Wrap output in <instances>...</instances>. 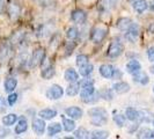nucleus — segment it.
I'll list each match as a JSON object with an SVG mask.
<instances>
[{
    "mask_svg": "<svg viewBox=\"0 0 154 139\" xmlns=\"http://www.w3.org/2000/svg\"><path fill=\"white\" fill-rule=\"evenodd\" d=\"M91 123L95 126H102L108 122V113L104 108H92L88 110Z\"/></svg>",
    "mask_w": 154,
    "mask_h": 139,
    "instance_id": "nucleus-1",
    "label": "nucleus"
},
{
    "mask_svg": "<svg viewBox=\"0 0 154 139\" xmlns=\"http://www.w3.org/2000/svg\"><path fill=\"white\" fill-rule=\"evenodd\" d=\"M124 52V45L121 41H112L107 50V54L110 58H117Z\"/></svg>",
    "mask_w": 154,
    "mask_h": 139,
    "instance_id": "nucleus-2",
    "label": "nucleus"
},
{
    "mask_svg": "<svg viewBox=\"0 0 154 139\" xmlns=\"http://www.w3.org/2000/svg\"><path fill=\"white\" fill-rule=\"evenodd\" d=\"M44 56H45V50L43 48H37L34 50L30 58V67H36L44 62Z\"/></svg>",
    "mask_w": 154,
    "mask_h": 139,
    "instance_id": "nucleus-3",
    "label": "nucleus"
},
{
    "mask_svg": "<svg viewBox=\"0 0 154 139\" xmlns=\"http://www.w3.org/2000/svg\"><path fill=\"white\" fill-rule=\"evenodd\" d=\"M107 32H108V30H107L106 28L96 27V28H94L92 30V32H91V39H92L95 44H99V43H101L103 39H106Z\"/></svg>",
    "mask_w": 154,
    "mask_h": 139,
    "instance_id": "nucleus-4",
    "label": "nucleus"
},
{
    "mask_svg": "<svg viewBox=\"0 0 154 139\" xmlns=\"http://www.w3.org/2000/svg\"><path fill=\"white\" fill-rule=\"evenodd\" d=\"M126 32H125V39H128L129 42H131V43H134L137 39H138L139 36V26L137 23H133L129 27V29H126Z\"/></svg>",
    "mask_w": 154,
    "mask_h": 139,
    "instance_id": "nucleus-5",
    "label": "nucleus"
},
{
    "mask_svg": "<svg viewBox=\"0 0 154 139\" xmlns=\"http://www.w3.org/2000/svg\"><path fill=\"white\" fill-rule=\"evenodd\" d=\"M64 94V91H63L62 86L59 85H52L46 92V96L50 99V100H59Z\"/></svg>",
    "mask_w": 154,
    "mask_h": 139,
    "instance_id": "nucleus-6",
    "label": "nucleus"
},
{
    "mask_svg": "<svg viewBox=\"0 0 154 139\" xmlns=\"http://www.w3.org/2000/svg\"><path fill=\"white\" fill-rule=\"evenodd\" d=\"M71 19H72L73 22L82 24V23H85L86 20H87V14H86V12H84L82 9H74V11L71 13Z\"/></svg>",
    "mask_w": 154,
    "mask_h": 139,
    "instance_id": "nucleus-7",
    "label": "nucleus"
},
{
    "mask_svg": "<svg viewBox=\"0 0 154 139\" xmlns=\"http://www.w3.org/2000/svg\"><path fill=\"white\" fill-rule=\"evenodd\" d=\"M31 126H32L34 132L36 134H38V136H42L44 133V131H45V122H44L43 118H36V119H34Z\"/></svg>",
    "mask_w": 154,
    "mask_h": 139,
    "instance_id": "nucleus-8",
    "label": "nucleus"
},
{
    "mask_svg": "<svg viewBox=\"0 0 154 139\" xmlns=\"http://www.w3.org/2000/svg\"><path fill=\"white\" fill-rule=\"evenodd\" d=\"M65 113L72 119H79V118H81L82 115H84L82 109H80L79 107H69V108H66L65 109Z\"/></svg>",
    "mask_w": 154,
    "mask_h": 139,
    "instance_id": "nucleus-9",
    "label": "nucleus"
},
{
    "mask_svg": "<svg viewBox=\"0 0 154 139\" xmlns=\"http://www.w3.org/2000/svg\"><path fill=\"white\" fill-rule=\"evenodd\" d=\"M20 14H21V7L16 2H12L8 6V15L11 17V20L15 21L16 19L20 16Z\"/></svg>",
    "mask_w": 154,
    "mask_h": 139,
    "instance_id": "nucleus-10",
    "label": "nucleus"
},
{
    "mask_svg": "<svg viewBox=\"0 0 154 139\" xmlns=\"http://www.w3.org/2000/svg\"><path fill=\"white\" fill-rule=\"evenodd\" d=\"M114 67H112V65H110V64H102L100 66V74L102 76L103 78H106V79H111L112 78V74H114Z\"/></svg>",
    "mask_w": 154,
    "mask_h": 139,
    "instance_id": "nucleus-11",
    "label": "nucleus"
},
{
    "mask_svg": "<svg viewBox=\"0 0 154 139\" xmlns=\"http://www.w3.org/2000/svg\"><path fill=\"white\" fill-rule=\"evenodd\" d=\"M140 70H141V65L136 59H131L130 62L126 64V72L130 73V74H136Z\"/></svg>",
    "mask_w": 154,
    "mask_h": 139,
    "instance_id": "nucleus-12",
    "label": "nucleus"
},
{
    "mask_svg": "<svg viewBox=\"0 0 154 139\" xmlns=\"http://www.w3.org/2000/svg\"><path fill=\"white\" fill-rule=\"evenodd\" d=\"M112 88L117 94H125L130 91V85L125 81H118V82L114 84Z\"/></svg>",
    "mask_w": 154,
    "mask_h": 139,
    "instance_id": "nucleus-13",
    "label": "nucleus"
},
{
    "mask_svg": "<svg viewBox=\"0 0 154 139\" xmlns=\"http://www.w3.org/2000/svg\"><path fill=\"white\" fill-rule=\"evenodd\" d=\"M27 129H28V121H27L26 117H21V118L19 119L17 124L15 125L14 132H15L16 134H21V133L27 131Z\"/></svg>",
    "mask_w": 154,
    "mask_h": 139,
    "instance_id": "nucleus-14",
    "label": "nucleus"
},
{
    "mask_svg": "<svg viewBox=\"0 0 154 139\" xmlns=\"http://www.w3.org/2000/svg\"><path fill=\"white\" fill-rule=\"evenodd\" d=\"M133 81L137 84H140V85H147L149 82V78L146 73L139 71L136 74H133Z\"/></svg>",
    "mask_w": 154,
    "mask_h": 139,
    "instance_id": "nucleus-15",
    "label": "nucleus"
},
{
    "mask_svg": "<svg viewBox=\"0 0 154 139\" xmlns=\"http://www.w3.org/2000/svg\"><path fill=\"white\" fill-rule=\"evenodd\" d=\"M16 86H17V80L15 78H7L4 82V88H5V92L12 93L15 91Z\"/></svg>",
    "mask_w": 154,
    "mask_h": 139,
    "instance_id": "nucleus-16",
    "label": "nucleus"
},
{
    "mask_svg": "<svg viewBox=\"0 0 154 139\" xmlns=\"http://www.w3.org/2000/svg\"><path fill=\"white\" fill-rule=\"evenodd\" d=\"M132 24V20L130 17H121L117 20L116 22V27L119 29V30L125 31L126 29H129V27Z\"/></svg>",
    "mask_w": 154,
    "mask_h": 139,
    "instance_id": "nucleus-17",
    "label": "nucleus"
},
{
    "mask_svg": "<svg viewBox=\"0 0 154 139\" xmlns=\"http://www.w3.org/2000/svg\"><path fill=\"white\" fill-rule=\"evenodd\" d=\"M64 78L69 82H77L78 79H79V74H78V72L74 69H67L65 71Z\"/></svg>",
    "mask_w": 154,
    "mask_h": 139,
    "instance_id": "nucleus-18",
    "label": "nucleus"
},
{
    "mask_svg": "<svg viewBox=\"0 0 154 139\" xmlns=\"http://www.w3.org/2000/svg\"><path fill=\"white\" fill-rule=\"evenodd\" d=\"M148 5H147L146 0H134L133 1V9L138 13V14H141L144 13L147 9Z\"/></svg>",
    "mask_w": 154,
    "mask_h": 139,
    "instance_id": "nucleus-19",
    "label": "nucleus"
},
{
    "mask_svg": "<svg viewBox=\"0 0 154 139\" xmlns=\"http://www.w3.org/2000/svg\"><path fill=\"white\" fill-rule=\"evenodd\" d=\"M38 116L41 118H43L44 121H49V119H52L54 117L57 116V111L54 109H43L39 111Z\"/></svg>",
    "mask_w": 154,
    "mask_h": 139,
    "instance_id": "nucleus-20",
    "label": "nucleus"
},
{
    "mask_svg": "<svg viewBox=\"0 0 154 139\" xmlns=\"http://www.w3.org/2000/svg\"><path fill=\"white\" fill-rule=\"evenodd\" d=\"M16 121H17V115H16V114H8V115L4 116L2 119H1L2 124H4L5 126H7V128L8 126L14 125Z\"/></svg>",
    "mask_w": 154,
    "mask_h": 139,
    "instance_id": "nucleus-21",
    "label": "nucleus"
},
{
    "mask_svg": "<svg viewBox=\"0 0 154 139\" xmlns=\"http://www.w3.org/2000/svg\"><path fill=\"white\" fill-rule=\"evenodd\" d=\"M116 1L117 0H100L99 4V8L101 11H110L115 7Z\"/></svg>",
    "mask_w": 154,
    "mask_h": 139,
    "instance_id": "nucleus-22",
    "label": "nucleus"
},
{
    "mask_svg": "<svg viewBox=\"0 0 154 139\" xmlns=\"http://www.w3.org/2000/svg\"><path fill=\"white\" fill-rule=\"evenodd\" d=\"M139 111L138 110H136L134 108H128L125 110V116H126V118L129 119V121H131V122H134V121H138L139 119Z\"/></svg>",
    "mask_w": 154,
    "mask_h": 139,
    "instance_id": "nucleus-23",
    "label": "nucleus"
},
{
    "mask_svg": "<svg viewBox=\"0 0 154 139\" xmlns=\"http://www.w3.org/2000/svg\"><path fill=\"white\" fill-rule=\"evenodd\" d=\"M80 88H81V91H80V97H81V99H85L87 96L92 95L93 93H95V88H94L93 84L92 85L82 86V87H80Z\"/></svg>",
    "mask_w": 154,
    "mask_h": 139,
    "instance_id": "nucleus-24",
    "label": "nucleus"
},
{
    "mask_svg": "<svg viewBox=\"0 0 154 139\" xmlns=\"http://www.w3.org/2000/svg\"><path fill=\"white\" fill-rule=\"evenodd\" d=\"M54 67L52 65H48L46 67L42 70V73H41V76L43 79H45V80H49V79H51V78L54 76Z\"/></svg>",
    "mask_w": 154,
    "mask_h": 139,
    "instance_id": "nucleus-25",
    "label": "nucleus"
},
{
    "mask_svg": "<svg viewBox=\"0 0 154 139\" xmlns=\"http://www.w3.org/2000/svg\"><path fill=\"white\" fill-rule=\"evenodd\" d=\"M63 128L66 132L74 131L75 129V122L72 118H63Z\"/></svg>",
    "mask_w": 154,
    "mask_h": 139,
    "instance_id": "nucleus-26",
    "label": "nucleus"
},
{
    "mask_svg": "<svg viewBox=\"0 0 154 139\" xmlns=\"http://www.w3.org/2000/svg\"><path fill=\"white\" fill-rule=\"evenodd\" d=\"M137 137H138V138L153 139L154 138V130H152V129H148V128L141 129V130L137 133Z\"/></svg>",
    "mask_w": 154,
    "mask_h": 139,
    "instance_id": "nucleus-27",
    "label": "nucleus"
},
{
    "mask_svg": "<svg viewBox=\"0 0 154 139\" xmlns=\"http://www.w3.org/2000/svg\"><path fill=\"white\" fill-rule=\"evenodd\" d=\"M59 132H62V125L59 123H52L48 126V134H49L50 137L56 136V134L59 133Z\"/></svg>",
    "mask_w": 154,
    "mask_h": 139,
    "instance_id": "nucleus-28",
    "label": "nucleus"
},
{
    "mask_svg": "<svg viewBox=\"0 0 154 139\" xmlns=\"http://www.w3.org/2000/svg\"><path fill=\"white\" fill-rule=\"evenodd\" d=\"M93 70H94V66H93V64H89V63H87L86 65H82V66H80L79 73H80V76H82V77H87V76H89V74L92 73Z\"/></svg>",
    "mask_w": 154,
    "mask_h": 139,
    "instance_id": "nucleus-29",
    "label": "nucleus"
},
{
    "mask_svg": "<svg viewBox=\"0 0 154 139\" xmlns=\"http://www.w3.org/2000/svg\"><path fill=\"white\" fill-rule=\"evenodd\" d=\"M79 84H74V82H72L71 85L67 87V89H66V94L69 95V96H75L78 93H79Z\"/></svg>",
    "mask_w": 154,
    "mask_h": 139,
    "instance_id": "nucleus-30",
    "label": "nucleus"
},
{
    "mask_svg": "<svg viewBox=\"0 0 154 139\" xmlns=\"http://www.w3.org/2000/svg\"><path fill=\"white\" fill-rule=\"evenodd\" d=\"M78 36H79V30L75 27H69V29L66 30V37L71 39V41L78 39Z\"/></svg>",
    "mask_w": 154,
    "mask_h": 139,
    "instance_id": "nucleus-31",
    "label": "nucleus"
},
{
    "mask_svg": "<svg viewBox=\"0 0 154 139\" xmlns=\"http://www.w3.org/2000/svg\"><path fill=\"white\" fill-rule=\"evenodd\" d=\"M74 138H89V132L87 131L85 128H80V129H78V130L74 131Z\"/></svg>",
    "mask_w": 154,
    "mask_h": 139,
    "instance_id": "nucleus-32",
    "label": "nucleus"
},
{
    "mask_svg": "<svg viewBox=\"0 0 154 139\" xmlns=\"http://www.w3.org/2000/svg\"><path fill=\"white\" fill-rule=\"evenodd\" d=\"M139 119L140 121H145L146 123H148L149 121H152V117H153V114L151 113V111H148V110H145V111H139Z\"/></svg>",
    "mask_w": 154,
    "mask_h": 139,
    "instance_id": "nucleus-33",
    "label": "nucleus"
},
{
    "mask_svg": "<svg viewBox=\"0 0 154 139\" xmlns=\"http://www.w3.org/2000/svg\"><path fill=\"white\" fill-rule=\"evenodd\" d=\"M114 122L116 123L117 126L123 128L124 125H125V122H126V117L122 115V114H117V115L114 116Z\"/></svg>",
    "mask_w": 154,
    "mask_h": 139,
    "instance_id": "nucleus-34",
    "label": "nucleus"
},
{
    "mask_svg": "<svg viewBox=\"0 0 154 139\" xmlns=\"http://www.w3.org/2000/svg\"><path fill=\"white\" fill-rule=\"evenodd\" d=\"M91 137H92V138H95V139L108 138L109 132L108 131H103V130H100V131H93L92 134H91Z\"/></svg>",
    "mask_w": 154,
    "mask_h": 139,
    "instance_id": "nucleus-35",
    "label": "nucleus"
},
{
    "mask_svg": "<svg viewBox=\"0 0 154 139\" xmlns=\"http://www.w3.org/2000/svg\"><path fill=\"white\" fill-rule=\"evenodd\" d=\"M89 60V58H88V56L87 54H79L77 57V65L80 67V66H82V65H86L87 63Z\"/></svg>",
    "mask_w": 154,
    "mask_h": 139,
    "instance_id": "nucleus-36",
    "label": "nucleus"
},
{
    "mask_svg": "<svg viewBox=\"0 0 154 139\" xmlns=\"http://www.w3.org/2000/svg\"><path fill=\"white\" fill-rule=\"evenodd\" d=\"M99 97H100V94H99V93H97V94L93 93L92 95H89V96H87L85 99H82V101H84L85 103H94V102H96V101L99 100Z\"/></svg>",
    "mask_w": 154,
    "mask_h": 139,
    "instance_id": "nucleus-37",
    "label": "nucleus"
},
{
    "mask_svg": "<svg viewBox=\"0 0 154 139\" xmlns=\"http://www.w3.org/2000/svg\"><path fill=\"white\" fill-rule=\"evenodd\" d=\"M99 94H100L101 97H103L104 100L110 101V100H112V97H114V96H112V93H111L110 89H103V91H101Z\"/></svg>",
    "mask_w": 154,
    "mask_h": 139,
    "instance_id": "nucleus-38",
    "label": "nucleus"
},
{
    "mask_svg": "<svg viewBox=\"0 0 154 139\" xmlns=\"http://www.w3.org/2000/svg\"><path fill=\"white\" fill-rule=\"evenodd\" d=\"M37 2H38V5L41 7L44 8L51 7V6L54 5V0H37Z\"/></svg>",
    "mask_w": 154,
    "mask_h": 139,
    "instance_id": "nucleus-39",
    "label": "nucleus"
},
{
    "mask_svg": "<svg viewBox=\"0 0 154 139\" xmlns=\"http://www.w3.org/2000/svg\"><path fill=\"white\" fill-rule=\"evenodd\" d=\"M16 101H17V94L16 93H9V95H8L7 97V102L9 106H14L16 103Z\"/></svg>",
    "mask_w": 154,
    "mask_h": 139,
    "instance_id": "nucleus-40",
    "label": "nucleus"
},
{
    "mask_svg": "<svg viewBox=\"0 0 154 139\" xmlns=\"http://www.w3.org/2000/svg\"><path fill=\"white\" fill-rule=\"evenodd\" d=\"M8 51H9V46L5 44V45L0 49V59H5L7 57Z\"/></svg>",
    "mask_w": 154,
    "mask_h": 139,
    "instance_id": "nucleus-41",
    "label": "nucleus"
},
{
    "mask_svg": "<svg viewBox=\"0 0 154 139\" xmlns=\"http://www.w3.org/2000/svg\"><path fill=\"white\" fill-rule=\"evenodd\" d=\"M74 48H75V43L74 42H69L66 45H65V50H66V54H71L73 52V50H74Z\"/></svg>",
    "mask_w": 154,
    "mask_h": 139,
    "instance_id": "nucleus-42",
    "label": "nucleus"
},
{
    "mask_svg": "<svg viewBox=\"0 0 154 139\" xmlns=\"http://www.w3.org/2000/svg\"><path fill=\"white\" fill-rule=\"evenodd\" d=\"M9 133H11V131L8 130L5 125H4V126H0V138H5V137H7Z\"/></svg>",
    "mask_w": 154,
    "mask_h": 139,
    "instance_id": "nucleus-43",
    "label": "nucleus"
},
{
    "mask_svg": "<svg viewBox=\"0 0 154 139\" xmlns=\"http://www.w3.org/2000/svg\"><path fill=\"white\" fill-rule=\"evenodd\" d=\"M147 57H148L149 62L154 63V46H151V48L147 50Z\"/></svg>",
    "mask_w": 154,
    "mask_h": 139,
    "instance_id": "nucleus-44",
    "label": "nucleus"
},
{
    "mask_svg": "<svg viewBox=\"0 0 154 139\" xmlns=\"http://www.w3.org/2000/svg\"><path fill=\"white\" fill-rule=\"evenodd\" d=\"M92 84H93V80H89V79H84V80H81V81L79 82V86H80V87H82V86L92 85Z\"/></svg>",
    "mask_w": 154,
    "mask_h": 139,
    "instance_id": "nucleus-45",
    "label": "nucleus"
},
{
    "mask_svg": "<svg viewBox=\"0 0 154 139\" xmlns=\"http://www.w3.org/2000/svg\"><path fill=\"white\" fill-rule=\"evenodd\" d=\"M6 9V0H0V14H2Z\"/></svg>",
    "mask_w": 154,
    "mask_h": 139,
    "instance_id": "nucleus-46",
    "label": "nucleus"
},
{
    "mask_svg": "<svg viewBox=\"0 0 154 139\" xmlns=\"http://www.w3.org/2000/svg\"><path fill=\"white\" fill-rule=\"evenodd\" d=\"M121 77H122V72H121V71H119L118 69L114 70V74H112V78H117V79H119Z\"/></svg>",
    "mask_w": 154,
    "mask_h": 139,
    "instance_id": "nucleus-47",
    "label": "nucleus"
},
{
    "mask_svg": "<svg viewBox=\"0 0 154 139\" xmlns=\"http://www.w3.org/2000/svg\"><path fill=\"white\" fill-rule=\"evenodd\" d=\"M148 32H151L152 35H154V22L148 26Z\"/></svg>",
    "mask_w": 154,
    "mask_h": 139,
    "instance_id": "nucleus-48",
    "label": "nucleus"
},
{
    "mask_svg": "<svg viewBox=\"0 0 154 139\" xmlns=\"http://www.w3.org/2000/svg\"><path fill=\"white\" fill-rule=\"evenodd\" d=\"M149 9H151L152 12H154V1H152V2L149 4Z\"/></svg>",
    "mask_w": 154,
    "mask_h": 139,
    "instance_id": "nucleus-49",
    "label": "nucleus"
},
{
    "mask_svg": "<svg viewBox=\"0 0 154 139\" xmlns=\"http://www.w3.org/2000/svg\"><path fill=\"white\" fill-rule=\"evenodd\" d=\"M151 73H153V74H154V65L151 67Z\"/></svg>",
    "mask_w": 154,
    "mask_h": 139,
    "instance_id": "nucleus-50",
    "label": "nucleus"
},
{
    "mask_svg": "<svg viewBox=\"0 0 154 139\" xmlns=\"http://www.w3.org/2000/svg\"><path fill=\"white\" fill-rule=\"evenodd\" d=\"M131 1H132V2H133V1H134V0H131Z\"/></svg>",
    "mask_w": 154,
    "mask_h": 139,
    "instance_id": "nucleus-51",
    "label": "nucleus"
},
{
    "mask_svg": "<svg viewBox=\"0 0 154 139\" xmlns=\"http://www.w3.org/2000/svg\"><path fill=\"white\" fill-rule=\"evenodd\" d=\"M153 92H154V87H153Z\"/></svg>",
    "mask_w": 154,
    "mask_h": 139,
    "instance_id": "nucleus-52",
    "label": "nucleus"
},
{
    "mask_svg": "<svg viewBox=\"0 0 154 139\" xmlns=\"http://www.w3.org/2000/svg\"><path fill=\"white\" fill-rule=\"evenodd\" d=\"M153 124H154V121H153Z\"/></svg>",
    "mask_w": 154,
    "mask_h": 139,
    "instance_id": "nucleus-53",
    "label": "nucleus"
},
{
    "mask_svg": "<svg viewBox=\"0 0 154 139\" xmlns=\"http://www.w3.org/2000/svg\"><path fill=\"white\" fill-rule=\"evenodd\" d=\"M0 101H1V99H0Z\"/></svg>",
    "mask_w": 154,
    "mask_h": 139,
    "instance_id": "nucleus-54",
    "label": "nucleus"
}]
</instances>
